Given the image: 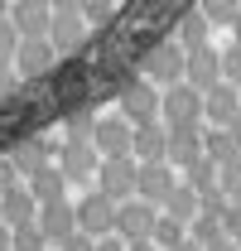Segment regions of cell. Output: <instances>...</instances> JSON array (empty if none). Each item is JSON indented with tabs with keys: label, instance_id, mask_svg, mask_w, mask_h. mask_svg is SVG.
<instances>
[{
	"label": "cell",
	"instance_id": "cell-1",
	"mask_svg": "<svg viewBox=\"0 0 241 251\" xmlns=\"http://www.w3.org/2000/svg\"><path fill=\"white\" fill-rule=\"evenodd\" d=\"M179 77H188V49L179 39L174 44H159L150 58H145V82L154 87H179Z\"/></svg>",
	"mask_w": 241,
	"mask_h": 251
},
{
	"label": "cell",
	"instance_id": "cell-2",
	"mask_svg": "<svg viewBox=\"0 0 241 251\" xmlns=\"http://www.w3.org/2000/svg\"><path fill=\"white\" fill-rule=\"evenodd\" d=\"M203 101H208V97L198 92L193 82H179V87H169V92H164V121L174 126V130L193 126L198 116H203Z\"/></svg>",
	"mask_w": 241,
	"mask_h": 251
},
{
	"label": "cell",
	"instance_id": "cell-3",
	"mask_svg": "<svg viewBox=\"0 0 241 251\" xmlns=\"http://www.w3.org/2000/svg\"><path fill=\"white\" fill-rule=\"evenodd\" d=\"M164 111V97H154V82H135L130 92L120 97V116L130 126H154Z\"/></svg>",
	"mask_w": 241,
	"mask_h": 251
},
{
	"label": "cell",
	"instance_id": "cell-4",
	"mask_svg": "<svg viewBox=\"0 0 241 251\" xmlns=\"http://www.w3.org/2000/svg\"><path fill=\"white\" fill-rule=\"evenodd\" d=\"M96 150L106 159H130V150H135V135H130V121L125 116H111V121H96Z\"/></svg>",
	"mask_w": 241,
	"mask_h": 251
},
{
	"label": "cell",
	"instance_id": "cell-5",
	"mask_svg": "<svg viewBox=\"0 0 241 251\" xmlns=\"http://www.w3.org/2000/svg\"><path fill=\"white\" fill-rule=\"evenodd\" d=\"M130 188H140V169H135L130 159H106V164H101V193L116 203Z\"/></svg>",
	"mask_w": 241,
	"mask_h": 251
},
{
	"label": "cell",
	"instance_id": "cell-6",
	"mask_svg": "<svg viewBox=\"0 0 241 251\" xmlns=\"http://www.w3.org/2000/svg\"><path fill=\"white\" fill-rule=\"evenodd\" d=\"M82 34H87V15H82V10H53V29H48V39H53L58 53L77 49Z\"/></svg>",
	"mask_w": 241,
	"mask_h": 251
},
{
	"label": "cell",
	"instance_id": "cell-7",
	"mask_svg": "<svg viewBox=\"0 0 241 251\" xmlns=\"http://www.w3.org/2000/svg\"><path fill=\"white\" fill-rule=\"evenodd\" d=\"M222 77H227V73H222V58H217L212 49H193V53H188V82H193L203 97H208Z\"/></svg>",
	"mask_w": 241,
	"mask_h": 251
},
{
	"label": "cell",
	"instance_id": "cell-8",
	"mask_svg": "<svg viewBox=\"0 0 241 251\" xmlns=\"http://www.w3.org/2000/svg\"><path fill=\"white\" fill-rule=\"evenodd\" d=\"M203 111H208V121H217V126H237L241 121V97H237V87L217 82V87L208 92V101H203Z\"/></svg>",
	"mask_w": 241,
	"mask_h": 251
},
{
	"label": "cell",
	"instance_id": "cell-9",
	"mask_svg": "<svg viewBox=\"0 0 241 251\" xmlns=\"http://www.w3.org/2000/svg\"><path fill=\"white\" fill-rule=\"evenodd\" d=\"M53 58H58L53 39H29V44L20 49V73H24V77H34V73H44Z\"/></svg>",
	"mask_w": 241,
	"mask_h": 251
},
{
	"label": "cell",
	"instance_id": "cell-10",
	"mask_svg": "<svg viewBox=\"0 0 241 251\" xmlns=\"http://www.w3.org/2000/svg\"><path fill=\"white\" fill-rule=\"evenodd\" d=\"M29 179H34V198L48 208V203H63V169H48V164H39V169H29Z\"/></svg>",
	"mask_w": 241,
	"mask_h": 251
},
{
	"label": "cell",
	"instance_id": "cell-11",
	"mask_svg": "<svg viewBox=\"0 0 241 251\" xmlns=\"http://www.w3.org/2000/svg\"><path fill=\"white\" fill-rule=\"evenodd\" d=\"M77 222H82L87 232H106V227H111V198H106V193H92L87 203L77 208Z\"/></svg>",
	"mask_w": 241,
	"mask_h": 251
},
{
	"label": "cell",
	"instance_id": "cell-12",
	"mask_svg": "<svg viewBox=\"0 0 241 251\" xmlns=\"http://www.w3.org/2000/svg\"><path fill=\"white\" fill-rule=\"evenodd\" d=\"M208 34H212V20L198 10V15H188V20L179 25V44L188 49V53H193V49H208Z\"/></svg>",
	"mask_w": 241,
	"mask_h": 251
},
{
	"label": "cell",
	"instance_id": "cell-13",
	"mask_svg": "<svg viewBox=\"0 0 241 251\" xmlns=\"http://www.w3.org/2000/svg\"><path fill=\"white\" fill-rule=\"evenodd\" d=\"M140 193L145 198H169L174 193V179H169V169H159V164H150V169H140Z\"/></svg>",
	"mask_w": 241,
	"mask_h": 251
},
{
	"label": "cell",
	"instance_id": "cell-14",
	"mask_svg": "<svg viewBox=\"0 0 241 251\" xmlns=\"http://www.w3.org/2000/svg\"><path fill=\"white\" fill-rule=\"evenodd\" d=\"M44 232H48L53 242H68V237H72V213H68L63 203H48V208H44Z\"/></svg>",
	"mask_w": 241,
	"mask_h": 251
},
{
	"label": "cell",
	"instance_id": "cell-15",
	"mask_svg": "<svg viewBox=\"0 0 241 251\" xmlns=\"http://www.w3.org/2000/svg\"><path fill=\"white\" fill-rule=\"evenodd\" d=\"M135 150L145 159H159L164 150H169V140L159 135V126H135Z\"/></svg>",
	"mask_w": 241,
	"mask_h": 251
},
{
	"label": "cell",
	"instance_id": "cell-16",
	"mask_svg": "<svg viewBox=\"0 0 241 251\" xmlns=\"http://www.w3.org/2000/svg\"><path fill=\"white\" fill-rule=\"evenodd\" d=\"M116 227H125V232H145V227H150V208H145V203H135V208H120Z\"/></svg>",
	"mask_w": 241,
	"mask_h": 251
},
{
	"label": "cell",
	"instance_id": "cell-17",
	"mask_svg": "<svg viewBox=\"0 0 241 251\" xmlns=\"http://www.w3.org/2000/svg\"><path fill=\"white\" fill-rule=\"evenodd\" d=\"M222 73H227V82H241V44H232L222 53Z\"/></svg>",
	"mask_w": 241,
	"mask_h": 251
},
{
	"label": "cell",
	"instance_id": "cell-18",
	"mask_svg": "<svg viewBox=\"0 0 241 251\" xmlns=\"http://www.w3.org/2000/svg\"><path fill=\"white\" fill-rule=\"evenodd\" d=\"M87 0H53V10H82Z\"/></svg>",
	"mask_w": 241,
	"mask_h": 251
},
{
	"label": "cell",
	"instance_id": "cell-19",
	"mask_svg": "<svg viewBox=\"0 0 241 251\" xmlns=\"http://www.w3.org/2000/svg\"><path fill=\"white\" fill-rule=\"evenodd\" d=\"M232 29H237V44H241V10H237V20H232Z\"/></svg>",
	"mask_w": 241,
	"mask_h": 251
}]
</instances>
